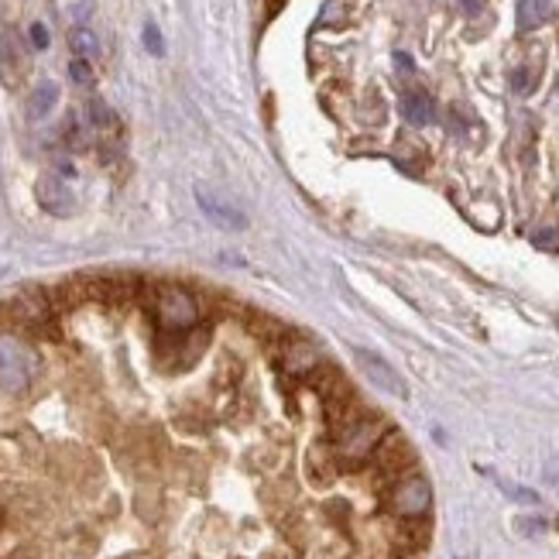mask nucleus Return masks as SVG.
<instances>
[{"label":"nucleus","instance_id":"10","mask_svg":"<svg viewBox=\"0 0 559 559\" xmlns=\"http://www.w3.org/2000/svg\"><path fill=\"white\" fill-rule=\"evenodd\" d=\"M275 347H278V364H282L285 374H302V378H306V374L323 361L313 343L299 340L295 333H289V337H285L282 343H275Z\"/></svg>","mask_w":559,"mask_h":559},{"label":"nucleus","instance_id":"7","mask_svg":"<svg viewBox=\"0 0 559 559\" xmlns=\"http://www.w3.org/2000/svg\"><path fill=\"white\" fill-rule=\"evenodd\" d=\"M28 73V49L14 28L0 31V83L7 90H18L21 79Z\"/></svg>","mask_w":559,"mask_h":559},{"label":"nucleus","instance_id":"2","mask_svg":"<svg viewBox=\"0 0 559 559\" xmlns=\"http://www.w3.org/2000/svg\"><path fill=\"white\" fill-rule=\"evenodd\" d=\"M35 378V354L14 330H0V388L25 391Z\"/></svg>","mask_w":559,"mask_h":559},{"label":"nucleus","instance_id":"26","mask_svg":"<svg viewBox=\"0 0 559 559\" xmlns=\"http://www.w3.org/2000/svg\"><path fill=\"white\" fill-rule=\"evenodd\" d=\"M395 62H398V69H405V73H412V59H409V55L398 52V55H395Z\"/></svg>","mask_w":559,"mask_h":559},{"label":"nucleus","instance_id":"18","mask_svg":"<svg viewBox=\"0 0 559 559\" xmlns=\"http://www.w3.org/2000/svg\"><path fill=\"white\" fill-rule=\"evenodd\" d=\"M69 49H73V59H93L100 52V38L90 28L79 25L69 31Z\"/></svg>","mask_w":559,"mask_h":559},{"label":"nucleus","instance_id":"27","mask_svg":"<svg viewBox=\"0 0 559 559\" xmlns=\"http://www.w3.org/2000/svg\"><path fill=\"white\" fill-rule=\"evenodd\" d=\"M282 4L285 0H268V18H275V14L282 11Z\"/></svg>","mask_w":559,"mask_h":559},{"label":"nucleus","instance_id":"5","mask_svg":"<svg viewBox=\"0 0 559 559\" xmlns=\"http://www.w3.org/2000/svg\"><path fill=\"white\" fill-rule=\"evenodd\" d=\"M4 313L11 316V323L18 330H31V333H42L45 326L55 319V302L49 292L42 289H25L21 295H14L11 302L4 306Z\"/></svg>","mask_w":559,"mask_h":559},{"label":"nucleus","instance_id":"6","mask_svg":"<svg viewBox=\"0 0 559 559\" xmlns=\"http://www.w3.org/2000/svg\"><path fill=\"white\" fill-rule=\"evenodd\" d=\"M388 508L398 518H426L429 508H433V487L422 474H405L402 481L391 484Z\"/></svg>","mask_w":559,"mask_h":559},{"label":"nucleus","instance_id":"12","mask_svg":"<svg viewBox=\"0 0 559 559\" xmlns=\"http://www.w3.org/2000/svg\"><path fill=\"white\" fill-rule=\"evenodd\" d=\"M391 542H395L398 556L419 559L429 542V522L426 518H398L395 529H391Z\"/></svg>","mask_w":559,"mask_h":559},{"label":"nucleus","instance_id":"22","mask_svg":"<svg viewBox=\"0 0 559 559\" xmlns=\"http://www.w3.org/2000/svg\"><path fill=\"white\" fill-rule=\"evenodd\" d=\"M532 86H535V73L532 69H515V73H511V90L515 93H532Z\"/></svg>","mask_w":559,"mask_h":559},{"label":"nucleus","instance_id":"19","mask_svg":"<svg viewBox=\"0 0 559 559\" xmlns=\"http://www.w3.org/2000/svg\"><path fill=\"white\" fill-rule=\"evenodd\" d=\"M62 141H66L69 151H83L86 148V127L76 121V117H69L66 124H62Z\"/></svg>","mask_w":559,"mask_h":559},{"label":"nucleus","instance_id":"11","mask_svg":"<svg viewBox=\"0 0 559 559\" xmlns=\"http://www.w3.org/2000/svg\"><path fill=\"white\" fill-rule=\"evenodd\" d=\"M196 203H199V210L206 213L217 227L223 230H244L247 227V217L241 210H237L230 199H223L220 193H213V189H206V186H196Z\"/></svg>","mask_w":559,"mask_h":559},{"label":"nucleus","instance_id":"15","mask_svg":"<svg viewBox=\"0 0 559 559\" xmlns=\"http://www.w3.org/2000/svg\"><path fill=\"white\" fill-rule=\"evenodd\" d=\"M55 103H59V86H55L52 79H45V83H38L35 90H31L28 117H31V121H45V117L52 114Z\"/></svg>","mask_w":559,"mask_h":559},{"label":"nucleus","instance_id":"21","mask_svg":"<svg viewBox=\"0 0 559 559\" xmlns=\"http://www.w3.org/2000/svg\"><path fill=\"white\" fill-rule=\"evenodd\" d=\"M141 35H145V49L151 55H165V38H162V31H158V25H151V21H148Z\"/></svg>","mask_w":559,"mask_h":559},{"label":"nucleus","instance_id":"16","mask_svg":"<svg viewBox=\"0 0 559 559\" xmlns=\"http://www.w3.org/2000/svg\"><path fill=\"white\" fill-rule=\"evenodd\" d=\"M86 117H90V127L100 134H117L121 131V117L114 114V107H110L107 100L93 97L90 103H86Z\"/></svg>","mask_w":559,"mask_h":559},{"label":"nucleus","instance_id":"1","mask_svg":"<svg viewBox=\"0 0 559 559\" xmlns=\"http://www.w3.org/2000/svg\"><path fill=\"white\" fill-rule=\"evenodd\" d=\"M385 433H388V426L378 412L361 415L354 426L343 429V433L333 439V460H337V467L361 470L364 463L374 457V450H378V443Z\"/></svg>","mask_w":559,"mask_h":559},{"label":"nucleus","instance_id":"4","mask_svg":"<svg viewBox=\"0 0 559 559\" xmlns=\"http://www.w3.org/2000/svg\"><path fill=\"white\" fill-rule=\"evenodd\" d=\"M374 470H378V477L381 481H402L405 474H412V467H415V450H412V443L405 439L398 429H388L385 436H381V443H378V450H374Z\"/></svg>","mask_w":559,"mask_h":559},{"label":"nucleus","instance_id":"25","mask_svg":"<svg viewBox=\"0 0 559 559\" xmlns=\"http://www.w3.org/2000/svg\"><path fill=\"white\" fill-rule=\"evenodd\" d=\"M457 4L463 7V11L470 14V18H474V14H481V11H484V0H457Z\"/></svg>","mask_w":559,"mask_h":559},{"label":"nucleus","instance_id":"8","mask_svg":"<svg viewBox=\"0 0 559 559\" xmlns=\"http://www.w3.org/2000/svg\"><path fill=\"white\" fill-rule=\"evenodd\" d=\"M354 361L367 374V381H374L381 391H388V395H395V398H409V385H405L402 374H398L381 354H371V350H364V347H354Z\"/></svg>","mask_w":559,"mask_h":559},{"label":"nucleus","instance_id":"24","mask_svg":"<svg viewBox=\"0 0 559 559\" xmlns=\"http://www.w3.org/2000/svg\"><path fill=\"white\" fill-rule=\"evenodd\" d=\"M518 532L522 535H542L546 532V522H542V518H518Z\"/></svg>","mask_w":559,"mask_h":559},{"label":"nucleus","instance_id":"17","mask_svg":"<svg viewBox=\"0 0 559 559\" xmlns=\"http://www.w3.org/2000/svg\"><path fill=\"white\" fill-rule=\"evenodd\" d=\"M549 0H522L518 4V31H535L549 21Z\"/></svg>","mask_w":559,"mask_h":559},{"label":"nucleus","instance_id":"9","mask_svg":"<svg viewBox=\"0 0 559 559\" xmlns=\"http://www.w3.org/2000/svg\"><path fill=\"white\" fill-rule=\"evenodd\" d=\"M35 199L38 206H42L45 213H52V217H69V213L76 210V196L73 189L66 186V179L55 172H45L42 179L35 182Z\"/></svg>","mask_w":559,"mask_h":559},{"label":"nucleus","instance_id":"3","mask_svg":"<svg viewBox=\"0 0 559 559\" xmlns=\"http://www.w3.org/2000/svg\"><path fill=\"white\" fill-rule=\"evenodd\" d=\"M155 319L158 333H189L199 323V306L186 289H169L155 292Z\"/></svg>","mask_w":559,"mask_h":559},{"label":"nucleus","instance_id":"23","mask_svg":"<svg viewBox=\"0 0 559 559\" xmlns=\"http://www.w3.org/2000/svg\"><path fill=\"white\" fill-rule=\"evenodd\" d=\"M28 45L31 49H38V52L49 49V28H45L42 21H35V25L28 28Z\"/></svg>","mask_w":559,"mask_h":559},{"label":"nucleus","instance_id":"20","mask_svg":"<svg viewBox=\"0 0 559 559\" xmlns=\"http://www.w3.org/2000/svg\"><path fill=\"white\" fill-rule=\"evenodd\" d=\"M69 79H73L76 86H93V79H97V73H93V62L90 59H73L69 62Z\"/></svg>","mask_w":559,"mask_h":559},{"label":"nucleus","instance_id":"14","mask_svg":"<svg viewBox=\"0 0 559 559\" xmlns=\"http://www.w3.org/2000/svg\"><path fill=\"white\" fill-rule=\"evenodd\" d=\"M402 114L412 127H426L436 121V100L422 90H412L402 97Z\"/></svg>","mask_w":559,"mask_h":559},{"label":"nucleus","instance_id":"13","mask_svg":"<svg viewBox=\"0 0 559 559\" xmlns=\"http://www.w3.org/2000/svg\"><path fill=\"white\" fill-rule=\"evenodd\" d=\"M309 378V385H313V391L323 402H330V398H337V395H347L350 385H347V378L340 374V367H333V364H326V361H319L313 371L306 374Z\"/></svg>","mask_w":559,"mask_h":559}]
</instances>
